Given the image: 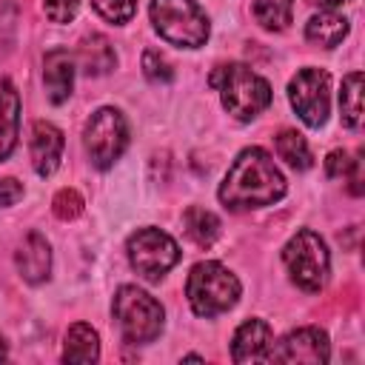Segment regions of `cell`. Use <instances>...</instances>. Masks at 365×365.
Wrapping results in <instances>:
<instances>
[{
	"mask_svg": "<svg viewBox=\"0 0 365 365\" xmlns=\"http://www.w3.org/2000/svg\"><path fill=\"white\" fill-rule=\"evenodd\" d=\"M274 145H277L279 160H285L294 171H308L311 168V163H314L311 160V148H308V143H305V137L299 131H291V128L279 131Z\"/></svg>",
	"mask_w": 365,
	"mask_h": 365,
	"instance_id": "cell-21",
	"label": "cell"
},
{
	"mask_svg": "<svg viewBox=\"0 0 365 365\" xmlns=\"http://www.w3.org/2000/svg\"><path fill=\"white\" fill-rule=\"evenodd\" d=\"M285 177L262 148H242L237 160L231 163L222 185H220V202L231 211H248L274 205L285 197Z\"/></svg>",
	"mask_w": 365,
	"mask_h": 365,
	"instance_id": "cell-1",
	"label": "cell"
},
{
	"mask_svg": "<svg viewBox=\"0 0 365 365\" xmlns=\"http://www.w3.org/2000/svg\"><path fill=\"white\" fill-rule=\"evenodd\" d=\"M282 262H285V268L291 274V282L297 288H302V291H319L328 282L331 254H328L325 240L317 231H311V228L297 231L285 242Z\"/></svg>",
	"mask_w": 365,
	"mask_h": 365,
	"instance_id": "cell-6",
	"label": "cell"
},
{
	"mask_svg": "<svg viewBox=\"0 0 365 365\" xmlns=\"http://www.w3.org/2000/svg\"><path fill=\"white\" fill-rule=\"evenodd\" d=\"M43 86L46 97L54 106H63L74 88V57L66 48H51L43 57Z\"/></svg>",
	"mask_w": 365,
	"mask_h": 365,
	"instance_id": "cell-12",
	"label": "cell"
},
{
	"mask_svg": "<svg viewBox=\"0 0 365 365\" xmlns=\"http://www.w3.org/2000/svg\"><path fill=\"white\" fill-rule=\"evenodd\" d=\"M20 197H23V185H20L14 177H3V180H0V208L14 205Z\"/></svg>",
	"mask_w": 365,
	"mask_h": 365,
	"instance_id": "cell-28",
	"label": "cell"
},
{
	"mask_svg": "<svg viewBox=\"0 0 365 365\" xmlns=\"http://www.w3.org/2000/svg\"><path fill=\"white\" fill-rule=\"evenodd\" d=\"M125 251H128L131 268L140 277L151 279V282L163 279L177 265V259H180V248H177L174 237H168L160 228H140V231H134L128 237Z\"/></svg>",
	"mask_w": 365,
	"mask_h": 365,
	"instance_id": "cell-8",
	"label": "cell"
},
{
	"mask_svg": "<svg viewBox=\"0 0 365 365\" xmlns=\"http://www.w3.org/2000/svg\"><path fill=\"white\" fill-rule=\"evenodd\" d=\"M143 74H145L148 83H154V86H168V83L174 80L171 63H168L160 51H154V48H145V51H143Z\"/></svg>",
	"mask_w": 365,
	"mask_h": 365,
	"instance_id": "cell-23",
	"label": "cell"
},
{
	"mask_svg": "<svg viewBox=\"0 0 365 365\" xmlns=\"http://www.w3.org/2000/svg\"><path fill=\"white\" fill-rule=\"evenodd\" d=\"M17 125H20V94L11 80L0 83V163L17 145Z\"/></svg>",
	"mask_w": 365,
	"mask_h": 365,
	"instance_id": "cell-15",
	"label": "cell"
},
{
	"mask_svg": "<svg viewBox=\"0 0 365 365\" xmlns=\"http://www.w3.org/2000/svg\"><path fill=\"white\" fill-rule=\"evenodd\" d=\"M308 3L322 6V9H336V6H342V3H348V0H308Z\"/></svg>",
	"mask_w": 365,
	"mask_h": 365,
	"instance_id": "cell-30",
	"label": "cell"
},
{
	"mask_svg": "<svg viewBox=\"0 0 365 365\" xmlns=\"http://www.w3.org/2000/svg\"><path fill=\"white\" fill-rule=\"evenodd\" d=\"M83 145H86V154L94 168H100V171L111 168L128 145V123H125L123 111L111 108V106L97 108L91 114V120L86 123Z\"/></svg>",
	"mask_w": 365,
	"mask_h": 365,
	"instance_id": "cell-7",
	"label": "cell"
},
{
	"mask_svg": "<svg viewBox=\"0 0 365 365\" xmlns=\"http://www.w3.org/2000/svg\"><path fill=\"white\" fill-rule=\"evenodd\" d=\"M151 23L157 34L180 48H200L208 40V17L194 0H151Z\"/></svg>",
	"mask_w": 365,
	"mask_h": 365,
	"instance_id": "cell-5",
	"label": "cell"
},
{
	"mask_svg": "<svg viewBox=\"0 0 365 365\" xmlns=\"http://www.w3.org/2000/svg\"><path fill=\"white\" fill-rule=\"evenodd\" d=\"M91 6L103 20L117 23V26L128 23L137 11V0H91Z\"/></svg>",
	"mask_w": 365,
	"mask_h": 365,
	"instance_id": "cell-24",
	"label": "cell"
},
{
	"mask_svg": "<svg viewBox=\"0 0 365 365\" xmlns=\"http://www.w3.org/2000/svg\"><path fill=\"white\" fill-rule=\"evenodd\" d=\"M348 168H351V157H348V151L336 148V151L328 154V160H325V174H328V177H345Z\"/></svg>",
	"mask_w": 365,
	"mask_h": 365,
	"instance_id": "cell-27",
	"label": "cell"
},
{
	"mask_svg": "<svg viewBox=\"0 0 365 365\" xmlns=\"http://www.w3.org/2000/svg\"><path fill=\"white\" fill-rule=\"evenodd\" d=\"M254 17L265 31H282L294 17V0H254Z\"/></svg>",
	"mask_w": 365,
	"mask_h": 365,
	"instance_id": "cell-22",
	"label": "cell"
},
{
	"mask_svg": "<svg viewBox=\"0 0 365 365\" xmlns=\"http://www.w3.org/2000/svg\"><path fill=\"white\" fill-rule=\"evenodd\" d=\"M211 86L220 91L222 108L234 120H240V123L254 120L257 114H262L271 106V86H268V80L259 77L257 71H251L242 63L220 66L211 74Z\"/></svg>",
	"mask_w": 365,
	"mask_h": 365,
	"instance_id": "cell-2",
	"label": "cell"
},
{
	"mask_svg": "<svg viewBox=\"0 0 365 365\" xmlns=\"http://www.w3.org/2000/svg\"><path fill=\"white\" fill-rule=\"evenodd\" d=\"M0 359H6V339L0 336Z\"/></svg>",
	"mask_w": 365,
	"mask_h": 365,
	"instance_id": "cell-31",
	"label": "cell"
},
{
	"mask_svg": "<svg viewBox=\"0 0 365 365\" xmlns=\"http://www.w3.org/2000/svg\"><path fill=\"white\" fill-rule=\"evenodd\" d=\"M240 291H242L240 279L225 265H220L214 259L197 262L188 271L185 297L197 317H220V314L231 311L240 299Z\"/></svg>",
	"mask_w": 365,
	"mask_h": 365,
	"instance_id": "cell-3",
	"label": "cell"
},
{
	"mask_svg": "<svg viewBox=\"0 0 365 365\" xmlns=\"http://www.w3.org/2000/svg\"><path fill=\"white\" fill-rule=\"evenodd\" d=\"M339 114H342V123L348 128H359L362 125V74L359 71H351L342 80V88H339Z\"/></svg>",
	"mask_w": 365,
	"mask_h": 365,
	"instance_id": "cell-20",
	"label": "cell"
},
{
	"mask_svg": "<svg viewBox=\"0 0 365 365\" xmlns=\"http://www.w3.org/2000/svg\"><path fill=\"white\" fill-rule=\"evenodd\" d=\"M182 225H185V234L197 245H202V248L214 245L217 237H220V220H217V214H211V211H205L200 205H191L182 214Z\"/></svg>",
	"mask_w": 365,
	"mask_h": 365,
	"instance_id": "cell-19",
	"label": "cell"
},
{
	"mask_svg": "<svg viewBox=\"0 0 365 365\" xmlns=\"http://www.w3.org/2000/svg\"><path fill=\"white\" fill-rule=\"evenodd\" d=\"M43 11L51 23H71L80 11V0H43Z\"/></svg>",
	"mask_w": 365,
	"mask_h": 365,
	"instance_id": "cell-26",
	"label": "cell"
},
{
	"mask_svg": "<svg viewBox=\"0 0 365 365\" xmlns=\"http://www.w3.org/2000/svg\"><path fill=\"white\" fill-rule=\"evenodd\" d=\"M111 314L123 331V339L131 345H145L160 336L165 311L163 305L137 285H120L111 302Z\"/></svg>",
	"mask_w": 365,
	"mask_h": 365,
	"instance_id": "cell-4",
	"label": "cell"
},
{
	"mask_svg": "<svg viewBox=\"0 0 365 365\" xmlns=\"http://www.w3.org/2000/svg\"><path fill=\"white\" fill-rule=\"evenodd\" d=\"M271 328L262 319H245L237 331H234V342H231V356L234 362H268V351H271Z\"/></svg>",
	"mask_w": 365,
	"mask_h": 365,
	"instance_id": "cell-14",
	"label": "cell"
},
{
	"mask_svg": "<svg viewBox=\"0 0 365 365\" xmlns=\"http://www.w3.org/2000/svg\"><path fill=\"white\" fill-rule=\"evenodd\" d=\"M291 108L308 128H319L331 111V77L322 68H299L288 83Z\"/></svg>",
	"mask_w": 365,
	"mask_h": 365,
	"instance_id": "cell-9",
	"label": "cell"
},
{
	"mask_svg": "<svg viewBox=\"0 0 365 365\" xmlns=\"http://www.w3.org/2000/svg\"><path fill=\"white\" fill-rule=\"evenodd\" d=\"M351 191L354 194H362V154H356V160H351Z\"/></svg>",
	"mask_w": 365,
	"mask_h": 365,
	"instance_id": "cell-29",
	"label": "cell"
},
{
	"mask_svg": "<svg viewBox=\"0 0 365 365\" xmlns=\"http://www.w3.org/2000/svg\"><path fill=\"white\" fill-rule=\"evenodd\" d=\"M100 359V336L91 325L77 322L66 331V342H63V362H74V365H88Z\"/></svg>",
	"mask_w": 365,
	"mask_h": 365,
	"instance_id": "cell-17",
	"label": "cell"
},
{
	"mask_svg": "<svg viewBox=\"0 0 365 365\" xmlns=\"http://www.w3.org/2000/svg\"><path fill=\"white\" fill-rule=\"evenodd\" d=\"M348 37V20L334 11V9H322L319 14H314L305 23V40L322 48H334Z\"/></svg>",
	"mask_w": 365,
	"mask_h": 365,
	"instance_id": "cell-16",
	"label": "cell"
},
{
	"mask_svg": "<svg viewBox=\"0 0 365 365\" xmlns=\"http://www.w3.org/2000/svg\"><path fill=\"white\" fill-rule=\"evenodd\" d=\"M331 359V345L328 334L319 328H297L285 334L277 345L268 351V362H308V365H322Z\"/></svg>",
	"mask_w": 365,
	"mask_h": 365,
	"instance_id": "cell-10",
	"label": "cell"
},
{
	"mask_svg": "<svg viewBox=\"0 0 365 365\" xmlns=\"http://www.w3.org/2000/svg\"><path fill=\"white\" fill-rule=\"evenodd\" d=\"M51 208H54L57 220H74L83 214V197L74 188H60L51 200Z\"/></svg>",
	"mask_w": 365,
	"mask_h": 365,
	"instance_id": "cell-25",
	"label": "cell"
},
{
	"mask_svg": "<svg viewBox=\"0 0 365 365\" xmlns=\"http://www.w3.org/2000/svg\"><path fill=\"white\" fill-rule=\"evenodd\" d=\"M31 165L40 177H51L60 168L63 157V131L54 123L37 120L31 125Z\"/></svg>",
	"mask_w": 365,
	"mask_h": 365,
	"instance_id": "cell-11",
	"label": "cell"
},
{
	"mask_svg": "<svg viewBox=\"0 0 365 365\" xmlns=\"http://www.w3.org/2000/svg\"><path fill=\"white\" fill-rule=\"evenodd\" d=\"M14 262H17L20 277H23L29 285L46 282L48 274H51V245H48V240H46L40 231H31V234L23 240V245L17 248Z\"/></svg>",
	"mask_w": 365,
	"mask_h": 365,
	"instance_id": "cell-13",
	"label": "cell"
},
{
	"mask_svg": "<svg viewBox=\"0 0 365 365\" xmlns=\"http://www.w3.org/2000/svg\"><path fill=\"white\" fill-rule=\"evenodd\" d=\"M80 66L86 74H106L117 66V54H114V46L103 37V34H88L80 46Z\"/></svg>",
	"mask_w": 365,
	"mask_h": 365,
	"instance_id": "cell-18",
	"label": "cell"
}]
</instances>
